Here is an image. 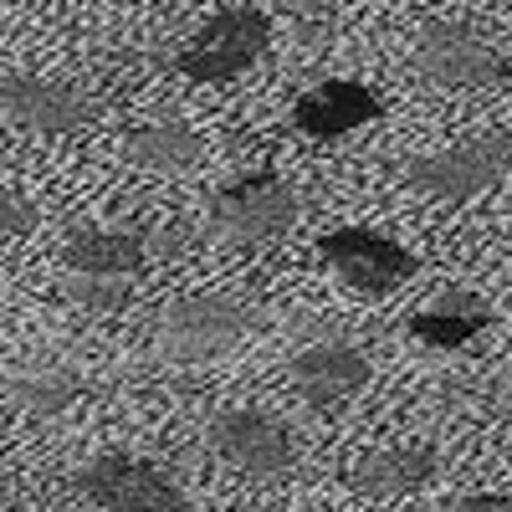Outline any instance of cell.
<instances>
[{
  "label": "cell",
  "instance_id": "cell-1",
  "mask_svg": "<svg viewBox=\"0 0 512 512\" xmlns=\"http://www.w3.org/2000/svg\"><path fill=\"white\" fill-rule=\"evenodd\" d=\"M251 328H256V313L236 303V297H221V292L180 297L154 323V354L169 364H205L236 349Z\"/></svg>",
  "mask_w": 512,
  "mask_h": 512
},
{
  "label": "cell",
  "instance_id": "cell-2",
  "mask_svg": "<svg viewBox=\"0 0 512 512\" xmlns=\"http://www.w3.org/2000/svg\"><path fill=\"white\" fill-rule=\"evenodd\" d=\"M512 169V134L492 128V134H477V139H461L451 149H436V154H420L405 164V180L436 200H477L482 190H492L502 175Z\"/></svg>",
  "mask_w": 512,
  "mask_h": 512
},
{
  "label": "cell",
  "instance_id": "cell-3",
  "mask_svg": "<svg viewBox=\"0 0 512 512\" xmlns=\"http://www.w3.org/2000/svg\"><path fill=\"white\" fill-rule=\"evenodd\" d=\"M205 441L231 472H246V477H282L297 466V436L277 415L256 410V405L216 410L205 425Z\"/></svg>",
  "mask_w": 512,
  "mask_h": 512
},
{
  "label": "cell",
  "instance_id": "cell-4",
  "mask_svg": "<svg viewBox=\"0 0 512 512\" xmlns=\"http://www.w3.org/2000/svg\"><path fill=\"white\" fill-rule=\"evenodd\" d=\"M297 216H303V200H297V190L282 175H246L210 200V226L236 246L287 236L297 226Z\"/></svg>",
  "mask_w": 512,
  "mask_h": 512
},
{
  "label": "cell",
  "instance_id": "cell-5",
  "mask_svg": "<svg viewBox=\"0 0 512 512\" xmlns=\"http://www.w3.org/2000/svg\"><path fill=\"white\" fill-rule=\"evenodd\" d=\"M267 41H272V21L262 11L226 6L190 36V47L180 52V72L195 82H231L267 52Z\"/></svg>",
  "mask_w": 512,
  "mask_h": 512
},
{
  "label": "cell",
  "instance_id": "cell-6",
  "mask_svg": "<svg viewBox=\"0 0 512 512\" xmlns=\"http://www.w3.org/2000/svg\"><path fill=\"white\" fill-rule=\"evenodd\" d=\"M72 487L103 512H185V492L154 461L139 456H93Z\"/></svg>",
  "mask_w": 512,
  "mask_h": 512
},
{
  "label": "cell",
  "instance_id": "cell-7",
  "mask_svg": "<svg viewBox=\"0 0 512 512\" xmlns=\"http://www.w3.org/2000/svg\"><path fill=\"white\" fill-rule=\"evenodd\" d=\"M415 67L425 72V82L451 88V93L497 88V82L507 77V62H502V52L492 47V41L472 26H451V21H436V26L420 31Z\"/></svg>",
  "mask_w": 512,
  "mask_h": 512
},
{
  "label": "cell",
  "instance_id": "cell-8",
  "mask_svg": "<svg viewBox=\"0 0 512 512\" xmlns=\"http://www.w3.org/2000/svg\"><path fill=\"white\" fill-rule=\"evenodd\" d=\"M318 251H323V262L344 277V287L359 292V297H390L395 287H405L415 277L410 246L379 236V231H364V226L328 231L318 241Z\"/></svg>",
  "mask_w": 512,
  "mask_h": 512
},
{
  "label": "cell",
  "instance_id": "cell-9",
  "mask_svg": "<svg viewBox=\"0 0 512 512\" xmlns=\"http://www.w3.org/2000/svg\"><path fill=\"white\" fill-rule=\"evenodd\" d=\"M93 98L72 88V82H57V77H36V72H11L0 77V118L26 128V134H47V139H62V134H82L93 123Z\"/></svg>",
  "mask_w": 512,
  "mask_h": 512
},
{
  "label": "cell",
  "instance_id": "cell-10",
  "mask_svg": "<svg viewBox=\"0 0 512 512\" xmlns=\"http://www.w3.org/2000/svg\"><path fill=\"white\" fill-rule=\"evenodd\" d=\"M441 472V456L425 441H390V446H369L349 461V492L364 502H400L420 487H431Z\"/></svg>",
  "mask_w": 512,
  "mask_h": 512
},
{
  "label": "cell",
  "instance_id": "cell-11",
  "mask_svg": "<svg viewBox=\"0 0 512 512\" xmlns=\"http://www.w3.org/2000/svg\"><path fill=\"white\" fill-rule=\"evenodd\" d=\"M292 374V390L303 395L313 410H333L354 400L364 384H369V359L354 344H338V338H323V344H308L287 364Z\"/></svg>",
  "mask_w": 512,
  "mask_h": 512
},
{
  "label": "cell",
  "instance_id": "cell-12",
  "mask_svg": "<svg viewBox=\"0 0 512 512\" xmlns=\"http://www.w3.org/2000/svg\"><path fill=\"white\" fill-rule=\"evenodd\" d=\"M77 395H82V369L62 354H21L6 369V400L31 420H52L72 410Z\"/></svg>",
  "mask_w": 512,
  "mask_h": 512
},
{
  "label": "cell",
  "instance_id": "cell-13",
  "mask_svg": "<svg viewBox=\"0 0 512 512\" xmlns=\"http://www.w3.org/2000/svg\"><path fill=\"white\" fill-rule=\"evenodd\" d=\"M62 267L67 277H103V282H134L149 267V241L134 231H108V226H77L62 241Z\"/></svg>",
  "mask_w": 512,
  "mask_h": 512
},
{
  "label": "cell",
  "instance_id": "cell-14",
  "mask_svg": "<svg viewBox=\"0 0 512 512\" xmlns=\"http://www.w3.org/2000/svg\"><path fill=\"white\" fill-rule=\"evenodd\" d=\"M379 98L364 88V82H349V77H328L318 88H308L297 98V128L313 139H338V134H354V128L374 123L379 118Z\"/></svg>",
  "mask_w": 512,
  "mask_h": 512
},
{
  "label": "cell",
  "instance_id": "cell-15",
  "mask_svg": "<svg viewBox=\"0 0 512 512\" xmlns=\"http://www.w3.org/2000/svg\"><path fill=\"white\" fill-rule=\"evenodd\" d=\"M487 323H492L487 297H477L472 287H446L420 313L405 318V333L420 338V344H431V349H461V344H472Z\"/></svg>",
  "mask_w": 512,
  "mask_h": 512
},
{
  "label": "cell",
  "instance_id": "cell-16",
  "mask_svg": "<svg viewBox=\"0 0 512 512\" xmlns=\"http://www.w3.org/2000/svg\"><path fill=\"white\" fill-rule=\"evenodd\" d=\"M128 164H139L144 175H190V169L205 159V139L180 118H154L139 123L134 134L123 139Z\"/></svg>",
  "mask_w": 512,
  "mask_h": 512
},
{
  "label": "cell",
  "instance_id": "cell-17",
  "mask_svg": "<svg viewBox=\"0 0 512 512\" xmlns=\"http://www.w3.org/2000/svg\"><path fill=\"white\" fill-rule=\"evenodd\" d=\"M62 292L72 297L82 313H118L128 297H134V287H128V282H103V277H67Z\"/></svg>",
  "mask_w": 512,
  "mask_h": 512
},
{
  "label": "cell",
  "instance_id": "cell-18",
  "mask_svg": "<svg viewBox=\"0 0 512 512\" xmlns=\"http://www.w3.org/2000/svg\"><path fill=\"white\" fill-rule=\"evenodd\" d=\"M41 226V210L31 195L11 190V185H0V241H21Z\"/></svg>",
  "mask_w": 512,
  "mask_h": 512
},
{
  "label": "cell",
  "instance_id": "cell-19",
  "mask_svg": "<svg viewBox=\"0 0 512 512\" xmlns=\"http://www.w3.org/2000/svg\"><path fill=\"white\" fill-rule=\"evenodd\" d=\"M446 512H512V497L482 492V497H461V502H451Z\"/></svg>",
  "mask_w": 512,
  "mask_h": 512
},
{
  "label": "cell",
  "instance_id": "cell-20",
  "mask_svg": "<svg viewBox=\"0 0 512 512\" xmlns=\"http://www.w3.org/2000/svg\"><path fill=\"white\" fill-rule=\"evenodd\" d=\"M277 6L292 11V16H308V21H313V16H333L338 6H344V0H277Z\"/></svg>",
  "mask_w": 512,
  "mask_h": 512
},
{
  "label": "cell",
  "instance_id": "cell-21",
  "mask_svg": "<svg viewBox=\"0 0 512 512\" xmlns=\"http://www.w3.org/2000/svg\"><path fill=\"white\" fill-rule=\"evenodd\" d=\"M497 410L512 420V364L502 369V379H497Z\"/></svg>",
  "mask_w": 512,
  "mask_h": 512
}]
</instances>
